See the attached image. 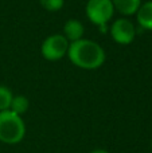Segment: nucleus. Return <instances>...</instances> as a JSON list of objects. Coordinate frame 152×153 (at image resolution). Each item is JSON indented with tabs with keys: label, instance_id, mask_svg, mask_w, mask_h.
Masks as SVG:
<instances>
[{
	"label": "nucleus",
	"instance_id": "nucleus-1",
	"mask_svg": "<svg viewBox=\"0 0 152 153\" xmlns=\"http://www.w3.org/2000/svg\"><path fill=\"white\" fill-rule=\"evenodd\" d=\"M67 56L74 66L83 70L98 69L104 65L107 58L104 48L98 43L85 38L70 43Z\"/></svg>",
	"mask_w": 152,
	"mask_h": 153
},
{
	"label": "nucleus",
	"instance_id": "nucleus-2",
	"mask_svg": "<svg viewBox=\"0 0 152 153\" xmlns=\"http://www.w3.org/2000/svg\"><path fill=\"white\" fill-rule=\"evenodd\" d=\"M26 136L23 118L11 110L0 111V141L7 145L19 144Z\"/></svg>",
	"mask_w": 152,
	"mask_h": 153
},
{
	"label": "nucleus",
	"instance_id": "nucleus-3",
	"mask_svg": "<svg viewBox=\"0 0 152 153\" xmlns=\"http://www.w3.org/2000/svg\"><path fill=\"white\" fill-rule=\"evenodd\" d=\"M85 12L89 20L105 34L108 31V23L112 20L115 13V7L112 0H88Z\"/></svg>",
	"mask_w": 152,
	"mask_h": 153
},
{
	"label": "nucleus",
	"instance_id": "nucleus-4",
	"mask_svg": "<svg viewBox=\"0 0 152 153\" xmlns=\"http://www.w3.org/2000/svg\"><path fill=\"white\" fill-rule=\"evenodd\" d=\"M69 40L62 34H54L47 36L42 42L40 46V54L47 61H59L65 55H67L69 51Z\"/></svg>",
	"mask_w": 152,
	"mask_h": 153
},
{
	"label": "nucleus",
	"instance_id": "nucleus-5",
	"mask_svg": "<svg viewBox=\"0 0 152 153\" xmlns=\"http://www.w3.org/2000/svg\"><path fill=\"white\" fill-rule=\"evenodd\" d=\"M109 32L112 39L118 45H131L136 36V28L133 23L127 18L116 19L109 27Z\"/></svg>",
	"mask_w": 152,
	"mask_h": 153
},
{
	"label": "nucleus",
	"instance_id": "nucleus-6",
	"mask_svg": "<svg viewBox=\"0 0 152 153\" xmlns=\"http://www.w3.org/2000/svg\"><path fill=\"white\" fill-rule=\"evenodd\" d=\"M83 32H85V27L77 19H69L66 23L63 24V36L69 40V43L77 42V40L82 39Z\"/></svg>",
	"mask_w": 152,
	"mask_h": 153
},
{
	"label": "nucleus",
	"instance_id": "nucleus-7",
	"mask_svg": "<svg viewBox=\"0 0 152 153\" xmlns=\"http://www.w3.org/2000/svg\"><path fill=\"white\" fill-rule=\"evenodd\" d=\"M136 19L140 27L144 30H152V0L140 5L136 12Z\"/></svg>",
	"mask_w": 152,
	"mask_h": 153
},
{
	"label": "nucleus",
	"instance_id": "nucleus-8",
	"mask_svg": "<svg viewBox=\"0 0 152 153\" xmlns=\"http://www.w3.org/2000/svg\"><path fill=\"white\" fill-rule=\"evenodd\" d=\"M115 11L120 12L123 16H131L137 12L142 5V0H112Z\"/></svg>",
	"mask_w": 152,
	"mask_h": 153
},
{
	"label": "nucleus",
	"instance_id": "nucleus-9",
	"mask_svg": "<svg viewBox=\"0 0 152 153\" xmlns=\"http://www.w3.org/2000/svg\"><path fill=\"white\" fill-rule=\"evenodd\" d=\"M30 108V101L27 100V97L24 95H13L12 102H11L10 110L12 113L18 114V116H23Z\"/></svg>",
	"mask_w": 152,
	"mask_h": 153
},
{
	"label": "nucleus",
	"instance_id": "nucleus-10",
	"mask_svg": "<svg viewBox=\"0 0 152 153\" xmlns=\"http://www.w3.org/2000/svg\"><path fill=\"white\" fill-rule=\"evenodd\" d=\"M12 98H13L12 91H11L8 87L1 86V85H0V111L10 110Z\"/></svg>",
	"mask_w": 152,
	"mask_h": 153
},
{
	"label": "nucleus",
	"instance_id": "nucleus-11",
	"mask_svg": "<svg viewBox=\"0 0 152 153\" xmlns=\"http://www.w3.org/2000/svg\"><path fill=\"white\" fill-rule=\"evenodd\" d=\"M40 5L45 8L46 11H50V12H57V11L62 10L65 4V0H39Z\"/></svg>",
	"mask_w": 152,
	"mask_h": 153
},
{
	"label": "nucleus",
	"instance_id": "nucleus-12",
	"mask_svg": "<svg viewBox=\"0 0 152 153\" xmlns=\"http://www.w3.org/2000/svg\"><path fill=\"white\" fill-rule=\"evenodd\" d=\"M90 153H109V152L105 151V149H94V151H92Z\"/></svg>",
	"mask_w": 152,
	"mask_h": 153
},
{
	"label": "nucleus",
	"instance_id": "nucleus-13",
	"mask_svg": "<svg viewBox=\"0 0 152 153\" xmlns=\"http://www.w3.org/2000/svg\"><path fill=\"white\" fill-rule=\"evenodd\" d=\"M151 148H152V143H151Z\"/></svg>",
	"mask_w": 152,
	"mask_h": 153
}]
</instances>
